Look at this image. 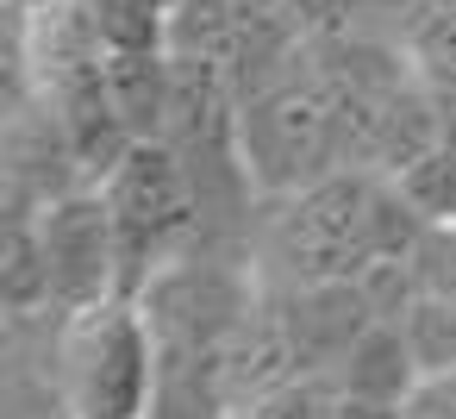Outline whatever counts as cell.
Masks as SVG:
<instances>
[{
  "label": "cell",
  "instance_id": "obj_1",
  "mask_svg": "<svg viewBox=\"0 0 456 419\" xmlns=\"http://www.w3.org/2000/svg\"><path fill=\"white\" fill-rule=\"evenodd\" d=\"M425 232V213L381 169H331L300 194L263 201L256 263L275 282H338L387 257H406Z\"/></svg>",
  "mask_w": 456,
  "mask_h": 419
},
{
  "label": "cell",
  "instance_id": "obj_2",
  "mask_svg": "<svg viewBox=\"0 0 456 419\" xmlns=\"http://www.w3.org/2000/svg\"><path fill=\"white\" fill-rule=\"evenodd\" d=\"M313 63L331 82L350 169L400 176L431 144H444L437 107L412 70L406 45H375V38H356L350 26H338V32H313Z\"/></svg>",
  "mask_w": 456,
  "mask_h": 419
},
{
  "label": "cell",
  "instance_id": "obj_3",
  "mask_svg": "<svg viewBox=\"0 0 456 419\" xmlns=\"http://www.w3.org/2000/svg\"><path fill=\"white\" fill-rule=\"evenodd\" d=\"M51 388L63 419H151L163 388V350L144 300L107 294L57 313Z\"/></svg>",
  "mask_w": 456,
  "mask_h": 419
},
{
  "label": "cell",
  "instance_id": "obj_4",
  "mask_svg": "<svg viewBox=\"0 0 456 419\" xmlns=\"http://www.w3.org/2000/svg\"><path fill=\"white\" fill-rule=\"evenodd\" d=\"M238 132H244V157H250L263 201L300 194L319 176L350 169L344 163V119H338L325 70L313 63V45L281 76L238 94Z\"/></svg>",
  "mask_w": 456,
  "mask_h": 419
},
{
  "label": "cell",
  "instance_id": "obj_5",
  "mask_svg": "<svg viewBox=\"0 0 456 419\" xmlns=\"http://www.w3.org/2000/svg\"><path fill=\"white\" fill-rule=\"evenodd\" d=\"M101 194L119 226V294L138 300L163 263L200 251V207H194V188L163 138H138L101 176Z\"/></svg>",
  "mask_w": 456,
  "mask_h": 419
},
{
  "label": "cell",
  "instance_id": "obj_6",
  "mask_svg": "<svg viewBox=\"0 0 456 419\" xmlns=\"http://www.w3.org/2000/svg\"><path fill=\"white\" fill-rule=\"evenodd\" d=\"M313 45V26L288 0H175L169 51L213 63L238 94L281 76Z\"/></svg>",
  "mask_w": 456,
  "mask_h": 419
},
{
  "label": "cell",
  "instance_id": "obj_7",
  "mask_svg": "<svg viewBox=\"0 0 456 419\" xmlns=\"http://www.w3.org/2000/svg\"><path fill=\"white\" fill-rule=\"evenodd\" d=\"M38 244H45V275H51V313L119 294V226H113L101 182H82V188L45 201Z\"/></svg>",
  "mask_w": 456,
  "mask_h": 419
},
{
  "label": "cell",
  "instance_id": "obj_8",
  "mask_svg": "<svg viewBox=\"0 0 456 419\" xmlns=\"http://www.w3.org/2000/svg\"><path fill=\"white\" fill-rule=\"evenodd\" d=\"M269 313L275 332L288 344L294 375L331 382L344 369V357L356 350V338L381 319L362 275H338V282H275L269 288Z\"/></svg>",
  "mask_w": 456,
  "mask_h": 419
},
{
  "label": "cell",
  "instance_id": "obj_9",
  "mask_svg": "<svg viewBox=\"0 0 456 419\" xmlns=\"http://www.w3.org/2000/svg\"><path fill=\"white\" fill-rule=\"evenodd\" d=\"M419 382H425V369H419V357H412L400 319H375V325L356 338V350L344 357V369L331 375L338 394L381 400V407H406V394H412Z\"/></svg>",
  "mask_w": 456,
  "mask_h": 419
},
{
  "label": "cell",
  "instance_id": "obj_10",
  "mask_svg": "<svg viewBox=\"0 0 456 419\" xmlns=\"http://www.w3.org/2000/svg\"><path fill=\"white\" fill-rule=\"evenodd\" d=\"M400 45L437 107V132L444 144H456V7H431V0H412V13L400 26Z\"/></svg>",
  "mask_w": 456,
  "mask_h": 419
},
{
  "label": "cell",
  "instance_id": "obj_11",
  "mask_svg": "<svg viewBox=\"0 0 456 419\" xmlns=\"http://www.w3.org/2000/svg\"><path fill=\"white\" fill-rule=\"evenodd\" d=\"M169 94H175V57L169 51H107V101L132 138H163Z\"/></svg>",
  "mask_w": 456,
  "mask_h": 419
},
{
  "label": "cell",
  "instance_id": "obj_12",
  "mask_svg": "<svg viewBox=\"0 0 456 419\" xmlns=\"http://www.w3.org/2000/svg\"><path fill=\"white\" fill-rule=\"evenodd\" d=\"M0 288H7V313H13V319L51 313V275H45L38 213H13V226H7V263H0Z\"/></svg>",
  "mask_w": 456,
  "mask_h": 419
},
{
  "label": "cell",
  "instance_id": "obj_13",
  "mask_svg": "<svg viewBox=\"0 0 456 419\" xmlns=\"http://www.w3.org/2000/svg\"><path fill=\"white\" fill-rule=\"evenodd\" d=\"M400 332H406V344H412V357H419L425 375L456 369V300L412 288V300L400 307Z\"/></svg>",
  "mask_w": 456,
  "mask_h": 419
},
{
  "label": "cell",
  "instance_id": "obj_14",
  "mask_svg": "<svg viewBox=\"0 0 456 419\" xmlns=\"http://www.w3.org/2000/svg\"><path fill=\"white\" fill-rule=\"evenodd\" d=\"M425 219H456V144H431L412 169L394 176Z\"/></svg>",
  "mask_w": 456,
  "mask_h": 419
},
{
  "label": "cell",
  "instance_id": "obj_15",
  "mask_svg": "<svg viewBox=\"0 0 456 419\" xmlns=\"http://www.w3.org/2000/svg\"><path fill=\"white\" fill-rule=\"evenodd\" d=\"M331 407H338V388L300 375V382H281V388H269V394L238 400L225 419H331Z\"/></svg>",
  "mask_w": 456,
  "mask_h": 419
},
{
  "label": "cell",
  "instance_id": "obj_16",
  "mask_svg": "<svg viewBox=\"0 0 456 419\" xmlns=\"http://www.w3.org/2000/svg\"><path fill=\"white\" fill-rule=\"evenodd\" d=\"M406 269L425 294H444L456 300V219H425L419 244L406 251Z\"/></svg>",
  "mask_w": 456,
  "mask_h": 419
},
{
  "label": "cell",
  "instance_id": "obj_17",
  "mask_svg": "<svg viewBox=\"0 0 456 419\" xmlns=\"http://www.w3.org/2000/svg\"><path fill=\"white\" fill-rule=\"evenodd\" d=\"M400 419H456V369H444V375H425V382L406 394Z\"/></svg>",
  "mask_w": 456,
  "mask_h": 419
},
{
  "label": "cell",
  "instance_id": "obj_18",
  "mask_svg": "<svg viewBox=\"0 0 456 419\" xmlns=\"http://www.w3.org/2000/svg\"><path fill=\"white\" fill-rule=\"evenodd\" d=\"M288 7H294L313 32H338V26H350V7H356V0H288Z\"/></svg>",
  "mask_w": 456,
  "mask_h": 419
},
{
  "label": "cell",
  "instance_id": "obj_19",
  "mask_svg": "<svg viewBox=\"0 0 456 419\" xmlns=\"http://www.w3.org/2000/svg\"><path fill=\"white\" fill-rule=\"evenodd\" d=\"M331 419H400V407H381V400H356V394H338Z\"/></svg>",
  "mask_w": 456,
  "mask_h": 419
},
{
  "label": "cell",
  "instance_id": "obj_20",
  "mask_svg": "<svg viewBox=\"0 0 456 419\" xmlns=\"http://www.w3.org/2000/svg\"><path fill=\"white\" fill-rule=\"evenodd\" d=\"M431 7H456V0H431Z\"/></svg>",
  "mask_w": 456,
  "mask_h": 419
}]
</instances>
